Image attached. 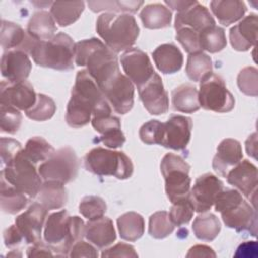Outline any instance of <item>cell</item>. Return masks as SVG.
Instances as JSON below:
<instances>
[{"label": "cell", "mask_w": 258, "mask_h": 258, "mask_svg": "<svg viewBox=\"0 0 258 258\" xmlns=\"http://www.w3.org/2000/svg\"><path fill=\"white\" fill-rule=\"evenodd\" d=\"M84 161L88 171L100 176H115L118 179H127L133 173L132 161L122 151L96 147L86 154Z\"/></svg>", "instance_id": "7"}, {"label": "cell", "mask_w": 258, "mask_h": 258, "mask_svg": "<svg viewBox=\"0 0 258 258\" xmlns=\"http://www.w3.org/2000/svg\"><path fill=\"white\" fill-rule=\"evenodd\" d=\"M257 242L256 241H247L245 243H242L235 253L236 257H251L256 256L257 254Z\"/></svg>", "instance_id": "55"}, {"label": "cell", "mask_w": 258, "mask_h": 258, "mask_svg": "<svg viewBox=\"0 0 258 258\" xmlns=\"http://www.w3.org/2000/svg\"><path fill=\"white\" fill-rule=\"evenodd\" d=\"M197 1L194 0V1H186V0H177V1H171V0H166L164 1V3L166 5H168L169 7H171L172 9L174 10H177L178 12L190 7L191 5H194Z\"/></svg>", "instance_id": "57"}, {"label": "cell", "mask_w": 258, "mask_h": 258, "mask_svg": "<svg viewBox=\"0 0 258 258\" xmlns=\"http://www.w3.org/2000/svg\"><path fill=\"white\" fill-rule=\"evenodd\" d=\"M163 123L158 120H150L139 129V137L145 144H160Z\"/></svg>", "instance_id": "46"}, {"label": "cell", "mask_w": 258, "mask_h": 258, "mask_svg": "<svg viewBox=\"0 0 258 258\" xmlns=\"http://www.w3.org/2000/svg\"><path fill=\"white\" fill-rule=\"evenodd\" d=\"M140 19L144 27L149 29H159L168 27L171 22V11L160 3L148 4L142 8Z\"/></svg>", "instance_id": "31"}, {"label": "cell", "mask_w": 258, "mask_h": 258, "mask_svg": "<svg viewBox=\"0 0 258 258\" xmlns=\"http://www.w3.org/2000/svg\"><path fill=\"white\" fill-rule=\"evenodd\" d=\"M215 210L221 213L228 228L237 232L248 231L253 236L257 232L256 209L247 203L237 189H222L215 199Z\"/></svg>", "instance_id": "3"}, {"label": "cell", "mask_w": 258, "mask_h": 258, "mask_svg": "<svg viewBox=\"0 0 258 258\" xmlns=\"http://www.w3.org/2000/svg\"><path fill=\"white\" fill-rule=\"evenodd\" d=\"M75 62L86 67L90 76L96 80L105 72L118 64L117 55L98 38L84 39L75 44Z\"/></svg>", "instance_id": "6"}, {"label": "cell", "mask_w": 258, "mask_h": 258, "mask_svg": "<svg viewBox=\"0 0 258 258\" xmlns=\"http://www.w3.org/2000/svg\"><path fill=\"white\" fill-rule=\"evenodd\" d=\"M176 39L188 53L202 51L199 42V32L189 27H182L176 30Z\"/></svg>", "instance_id": "47"}, {"label": "cell", "mask_w": 258, "mask_h": 258, "mask_svg": "<svg viewBox=\"0 0 258 258\" xmlns=\"http://www.w3.org/2000/svg\"><path fill=\"white\" fill-rule=\"evenodd\" d=\"M152 57L157 69L163 74H174L181 69L183 63L182 53L173 43L159 45L152 52Z\"/></svg>", "instance_id": "26"}, {"label": "cell", "mask_w": 258, "mask_h": 258, "mask_svg": "<svg viewBox=\"0 0 258 258\" xmlns=\"http://www.w3.org/2000/svg\"><path fill=\"white\" fill-rule=\"evenodd\" d=\"M37 201L48 211L57 210L67 204L68 191L62 182L45 180L39 189Z\"/></svg>", "instance_id": "28"}, {"label": "cell", "mask_w": 258, "mask_h": 258, "mask_svg": "<svg viewBox=\"0 0 258 258\" xmlns=\"http://www.w3.org/2000/svg\"><path fill=\"white\" fill-rule=\"evenodd\" d=\"M79 211L89 221H93L104 216L107 211V205L98 196H87L81 201Z\"/></svg>", "instance_id": "42"}, {"label": "cell", "mask_w": 258, "mask_h": 258, "mask_svg": "<svg viewBox=\"0 0 258 258\" xmlns=\"http://www.w3.org/2000/svg\"><path fill=\"white\" fill-rule=\"evenodd\" d=\"M37 169L44 181L56 180L64 184L77 177L79 159L75 151L70 146H66L54 151L48 159L39 164Z\"/></svg>", "instance_id": "10"}, {"label": "cell", "mask_w": 258, "mask_h": 258, "mask_svg": "<svg viewBox=\"0 0 258 258\" xmlns=\"http://www.w3.org/2000/svg\"><path fill=\"white\" fill-rule=\"evenodd\" d=\"M243 152L240 142L233 138H226L220 142L213 159V168L220 175L225 176L228 171L242 160Z\"/></svg>", "instance_id": "22"}, {"label": "cell", "mask_w": 258, "mask_h": 258, "mask_svg": "<svg viewBox=\"0 0 258 258\" xmlns=\"http://www.w3.org/2000/svg\"><path fill=\"white\" fill-rule=\"evenodd\" d=\"M185 73L194 82H202L213 74L211 57L203 51L189 53L186 61Z\"/></svg>", "instance_id": "35"}, {"label": "cell", "mask_w": 258, "mask_h": 258, "mask_svg": "<svg viewBox=\"0 0 258 258\" xmlns=\"http://www.w3.org/2000/svg\"><path fill=\"white\" fill-rule=\"evenodd\" d=\"M10 256H14V257H15V256H16V257L18 256V257H21V253H20V252H19V253H16V252L8 253V254H7V257H10Z\"/></svg>", "instance_id": "59"}, {"label": "cell", "mask_w": 258, "mask_h": 258, "mask_svg": "<svg viewBox=\"0 0 258 258\" xmlns=\"http://www.w3.org/2000/svg\"><path fill=\"white\" fill-rule=\"evenodd\" d=\"M117 226L121 239L125 241L134 242L144 233V219L135 212L121 215L117 220Z\"/></svg>", "instance_id": "34"}, {"label": "cell", "mask_w": 258, "mask_h": 258, "mask_svg": "<svg viewBox=\"0 0 258 258\" xmlns=\"http://www.w3.org/2000/svg\"><path fill=\"white\" fill-rule=\"evenodd\" d=\"M75 44L70 35L59 32L48 40H35L28 54L39 67L69 71L74 69Z\"/></svg>", "instance_id": "5"}, {"label": "cell", "mask_w": 258, "mask_h": 258, "mask_svg": "<svg viewBox=\"0 0 258 258\" xmlns=\"http://www.w3.org/2000/svg\"><path fill=\"white\" fill-rule=\"evenodd\" d=\"M120 60L126 76L137 88L147 83L155 74L148 55L139 48L125 50Z\"/></svg>", "instance_id": "15"}, {"label": "cell", "mask_w": 258, "mask_h": 258, "mask_svg": "<svg viewBox=\"0 0 258 258\" xmlns=\"http://www.w3.org/2000/svg\"><path fill=\"white\" fill-rule=\"evenodd\" d=\"M199 42L201 49L211 53L223 50L227 45L225 31L217 25L209 26L199 32Z\"/></svg>", "instance_id": "37"}, {"label": "cell", "mask_w": 258, "mask_h": 258, "mask_svg": "<svg viewBox=\"0 0 258 258\" xmlns=\"http://www.w3.org/2000/svg\"><path fill=\"white\" fill-rule=\"evenodd\" d=\"M238 87L242 93L256 97L258 94V71L254 67L244 68L238 75Z\"/></svg>", "instance_id": "45"}, {"label": "cell", "mask_w": 258, "mask_h": 258, "mask_svg": "<svg viewBox=\"0 0 258 258\" xmlns=\"http://www.w3.org/2000/svg\"><path fill=\"white\" fill-rule=\"evenodd\" d=\"M27 257H38V256H54L51 248L42 241H39L35 244H32L26 253Z\"/></svg>", "instance_id": "54"}, {"label": "cell", "mask_w": 258, "mask_h": 258, "mask_svg": "<svg viewBox=\"0 0 258 258\" xmlns=\"http://www.w3.org/2000/svg\"><path fill=\"white\" fill-rule=\"evenodd\" d=\"M143 4V1H88V5L94 12L111 11L134 13Z\"/></svg>", "instance_id": "41"}, {"label": "cell", "mask_w": 258, "mask_h": 258, "mask_svg": "<svg viewBox=\"0 0 258 258\" xmlns=\"http://www.w3.org/2000/svg\"><path fill=\"white\" fill-rule=\"evenodd\" d=\"M258 17L252 13L230 29V42L235 50L247 51L256 44Z\"/></svg>", "instance_id": "21"}, {"label": "cell", "mask_w": 258, "mask_h": 258, "mask_svg": "<svg viewBox=\"0 0 258 258\" xmlns=\"http://www.w3.org/2000/svg\"><path fill=\"white\" fill-rule=\"evenodd\" d=\"M56 111V105L54 101L43 94H38L36 102L28 111L25 112L26 116L34 121H46L50 119Z\"/></svg>", "instance_id": "39"}, {"label": "cell", "mask_w": 258, "mask_h": 258, "mask_svg": "<svg viewBox=\"0 0 258 258\" xmlns=\"http://www.w3.org/2000/svg\"><path fill=\"white\" fill-rule=\"evenodd\" d=\"M112 107L87 70L79 71L68 103L66 121L73 128L86 126L94 116L111 114Z\"/></svg>", "instance_id": "1"}, {"label": "cell", "mask_w": 258, "mask_h": 258, "mask_svg": "<svg viewBox=\"0 0 258 258\" xmlns=\"http://www.w3.org/2000/svg\"><path fill=\"white\" fill-rule=\"evenodd\" d=\"M186 257H216V253L209 246L196 245L189 249Z\"/></svg>", "instance_id": "56"}, {"label": "cell", "mask_w": 258, "mask_h": 258, "mask_svg": "<svg viewBox=\"0 0 258 258\" xmlns=\"http://www.w3.org/2000/svg\"><path fill=\"white\" fill-rule=\"evenodd\" d=\"M226 177L227 181L249 199L253 207L256 208L255 198L258 184L257 167L249 160L244 159L233 166L226 174Z\"/></svg>", "instance_id": "18"}, {"label": "cell", "mask_w": 258, "mask_h": 258, "mask_svg": "<svg viewBox=\"0 0 258 258\" xmlns=\"http://www.w3.org/2000/svg\"><path fill=\"white\" fill-rule=\"evenodd\" d=\"M31 71L28 54L22 50L4 51L1 57V74L9 82L25 81Z\"/></svg>", "instance_id": "20"}, {"label": "cell", "mask_w": 258, "mask_h": 258, "mask_svg": "<svg viewBox=\"0 0 258 258\" xmlns=\"http://www.w3.org/2000/svg\"><path fill=\"white\" fill-rule=\"evenodd\" d=\"M1 177L28 198H36L42 185V178L36 165L23 154L22 149L5 165L1 171Z\"/></svg>", "instance_id": "8"}, {"label": "cell", "mask_w": 258, "mask_h": 258, "mask_svg": "<svg viewBox=\"0 0 258 258\" xmlns=\"http://www.w3.org/2000/svg\"><path fill=\"white\" fill-rule=\"evenodd\" d=\"M257 133L254 132L251 136H249V138L246 141V149L249 155L253 156L254 158H256V153H257Z\"/></svg>", "instance_id": "58"}, {"label": "cell", "mask_w": 258, "mask_h": 258, "mask_svg": "<svg viewBox=\"0 0 258 258\" xmlns=\"http://www.w3.org/2000/svg\"><path fill=\"white\" fill-rule=\"evenodd\" d=\"M54 151V148L40 136L31 137L27 140L25 147L22 148L23 154L35 165L48 159Z\"/></svg>", "instance_id": "38"}, {"label": "cell", "mask_w": 258, "mask_h": 258, "mask_svg": "<svg viewBox=\"0 0 258 258\" xmlns=\"http://www.w3.org/2000/svg\"><path fill=\"white\" fill-rule=\"evenodd\" d=\"M85 8L83 1H55L50 7V14L60 26H68L79 19Z\"/></svg>", "instance_id": "33"}, {"label": "cell", "mask_w": 258, "mask_h": 258, "mask_svg": "<svg viewBox=\"0 0 258 258\" xmlns=\"http://www.w3.org/2000/svg\"><path fill=\"white\" fill-rule=\"evenodd\" d=\"M4 238V244L7 248H15L19 246L22 241H24L21 233L19 232L16 225H11L9 228H7L3 233Z\"/></svg>", "instance_id": "53"}, {"label": "cell", "mask_w": 258, "mask_h": 258, "mask_svg": "<svg viewBox=\"0 0 258 258\" xmlns=\"http://www.w3.org/2000/svg\"><path fill=\"white\" fill-rule=\"evenodd\" d=\"M96 29L105 44L115 53L131 48L139 35L136 20L129 13H103L97 19Z\"/></svg>", "instance_id": "4"}, {"label": "cell", "mask_w": 258, "mask_h": 258, "mask_svg": "<svg viewBox=\"0 0 258 258\" xmlns=\"http://www.w3.org/2000/svg\"><path fill=\"white\" fill-rule=\"evenodd\" d=\"M171 102L174 110L182 113H194L201 106L199 91L190 84H182L171 92Z\"/></svg>", "instance_id": "30"}, {"label": "cell", "mask_w": 258, "mask_h": 258, "mask_svg": "<svg viewBox=\"0 0 258 258\" xmlns=\"http://www.w3.org/2000/svg\"><path fill=\"white\" fill-rule=\"evenodd\" d=\"M174 227L168 213L159 211L150 216L148 233L155 239H163L173 232Z\"/></svg>", "instance_id": "40"}, {"label": "cell", "mask_w": 258, "mask_h": 258, "mask_svg": "<svg viewBox=\"0 0 258 258\" xmlns=\"http://www.w3.org/2000/svg\"><path fill=\"white\" fill-rule=\"evenodd\" d=\"M210 6L219 22L225 26L240 20L247 10L245 3L240 0H214Z\"/></svg>", "instance_id": "29"}, {"label": "cell", "mask_w": 258, "mask_h": 258, "mask_svg": "<svg viewBox=\"0 0 258 258\" xmlns=\"http://www.w3.org/2000/svg\"><path fill=\"white\" fill-rule=\"evenodd\" d=\"M224 188L223 182L212 173H205L199 176L189 191V199L195 211L205 213L213 206L216 197Z\"/></svg>", "instance_id": "16"}, {"label": "cell", "mask_w": 258, "mask_h": 258, "mask_svg": "<svg viewBox=\"0 0 258 258\" xmlns=\"http://www.w3.org/2000/svg\"><path fill=\"white\" fill-rule=\"evenodd\" d=\"M99 88L116 113L124 115L132 109L134 84L121 71Z\"/></svg>", "instance_id": "12"}, {"label": "cell", "mask_w": 258, "mask_h": 258, "mask_svg": "<svg viewBox=\"0 0 258 258\" xmlns=\"http://www.w3.org/2000/svg\"><path fill=\"white\" fill-rule=\"evenodd\" d=\"M0 40L1 47L4 51L18 49L27 54L35 41L21 26L6 20H2L1 22Z\"/></svg>", "instance_id": "24"}, {"label": "cell", "mask_w": 258, "mask_h": 258, "mask_svg": "<svg viewBox=\"0 0 258 258\" xmlns=\"http://www.w3.org/2000/svg\"><path fill=\"white\" fill-rule=\"evenodd\" d=\"M85 226L83 219L70 216L66 210L51 213L44 224V242L54 252V256H69L72 247L85 237Z\"/></svg>", "instance_id": "2"}, {"label": "cell", "mask_w": 258, "mask_h": 258, "mask_svg": "<svg viewBox=\"0 0 258 258\" xmlns=\"http://www.w3.org/2000/svg\"><path fill=\"white\" fill-rule=\"evenodd\" d=\"M190 166L179 155L167 153L160 163V171L165 180V192L171 203L189 197L191 179Z\"/></svg>", "instance_id": "9"}, {"label": "cell", "mask_w": 258, "mask_h": 258, "mask_svg": "<svg viewBox=\"0 0 258 258\" xmlns=\"http://www.w3.org/2000/svg\"><path fill=\"white\" fill-rule=\"evenodd\" d=\"M195 208L189 197L172 203L170 211L168 213L169 218L174 226H182L187 224L194 216Z\"/></svg>", "instance_id": "43"}, {"label": "cell", "mask_w": 258, "mask_h": 258, "mask_svg": "<svg viewBox=\"0 0 258 258\" xmlns=\"http://www.w3.org/2000/svg\"><path fill=\"white\" fill-rule=\"evenodd\" d=\"M91 123H92V126L94 127V129L101 134H104V133L114 130V129L121 128L120 120L117 117L113 116L112 113L94 116V117H92Z\"/></svg>", "instance_id": "48"}, {"label": "cell", "mask_w": 258, "mask_h": 258, "mask_svg": "<svg viewBox=\"0 0 258 258\" xmlns=\"http://www.w3.org/2000/svg\"><path fill=\"white\" fill-rule=\"evenodd\" d=\"M199 103L205 110L227 113L233 110L235 99L227 89L224 80L219 75L212 74L200 84Z\"/></svg>", "instance_id": "11"}, {"label": "cell", "mask_w": 258, "mask_h": 258, "mask_svg": "<svg viewBox=\"0 0 258 258\" xmlns=\"http://www.w3.org/2000/svg\"><path fill=\"white\" fill-rule=\"evenodd\" d=\"M191 128L192 121L189 117L172 115L163 123L160 145L174 150L184 149L190 140Z\"/></svg>", "instance_id": "17"}, {"label": "cell", "mask_w": 258, "mask_h": 258, "mask_svg": "<svg viewBox=\"0 0 258 258\" xmlns=\"http://www.w3.org/2000/svg\"><path fill=\"white\" fill-rule=\"evenodd\" d=\"M47 209L35 202L28 209L16 217L15 225L26 244H35L41 241V231L47 218Z\"/></svg>", "instance_id": "13"}, {"label": "cell", "mask_w": 258, "mask_h": 258, "mask_svg": "<svg viewBox=\"0 0 258 258\" xmlns=\"http://www.w3.org/2000/svg\"><path fill=\"white\" fill-rule=\"evenodd\" d=\"M85 238L96 247L102 249L111 245L116 240V232L111 219L101 217L89 221L85 226Z\"/></svg>", "instance_id": "25"}, {"label": "cell", "mask_w": 258, "mask_h": 258, "mask_svg": "<svg viewBox=\"0 0 258 258\" xmlns=\"http://www.w3.org/2000/svg\"><path fill=\"white\" fill-rule=\"evenodd\" d=\"M137 90L139 98L149 114L161 115L167 112L168 96L158 74L155 73L147 83L137 88Z\"/></svg>", "instance_id": "19"}, {"label": "cell", "mask_w": 258, "mask_h": 258, "mask_svg": "<svg viewBox=\"0 0 258 258\" xmlns=\"http://www.w3.org/2000/svg\"><path fill=\"white\" fill-rule=\"evenodd\" d=\"M192 231L198 239L211 242L219 235L221 223L214 214H203L195 219Z\"/></svg>", "instance_id": "36"}, {"label": "cell", "mask_w": 258, "mask_h": 258, "mask_svg": "<svg viewBox=\"0 0 258 258\" xmlns=\"http://www.w3.org/2000/svg\"><path fill=\"white\" fill-rule=\"evenodd\" d=\"M70 257H91L97 258L99 256L97 249L90 243L84 242L82 240L78 241L71 249L69 253Z\"/></svg>", "instance_id": "52"}, {"label": "cell", "mask_w": 258, "mask_h": 258, "mask_svg": "<svg viewBox=\"0 0 258 258\" xmlns=\"http://www.w3.org/2000/svg\"><path fill=\"white\" fill-rule=\"evenodd\" d=\"M28 203L26 195L13 185L9 184L3 177H1V191L0 204L1 210L10 215H14L23 210Z\"/></svg>", "instance_id": "32"}, {"label": "cell", "mask_w": 258, "mask_h": 258, "mask_svg": "<svg viewBox=\"0 0 258 258\" xmlns=\"http://www.w3.org/2000/svg\"><path fill=\"white\" fill-rule=\"evenodd\" d=\"M1 160L4 165L8 164L22 149L20 142L12 138L2 137L0 140Z\"/></svg>", "instance_id": "49"}, {"label": "cell", "mask_w": 258, "mask_h": 258, "mask_svg": "<svg viewBox=\"0 0 258 258\" xmlns=\"http://www.w3.org/2000/svg\"><path fill=\"white\" fill-rule=\"evenodd\" d=\"M125 136L120 129H114L108 131L104 134H101L99 137V141H101L105 146L109 148H118L121 147L125 142Z\"/></svg>", "instance_id": "51"}, {"label": "cell", "mask_w": 258, "mask_h": 258, "mask_svg": "<svg viewBox=\"0 0 258 258\" xmlns=\"http://www.w3.org/2000/svg\"><path fill=\"white\" fill-rule=\"evenodd\" d=\"M57 30L55 20L52 15L45 10L36 11L30 17L27 23V33L37 41L48 40L52 38Z\"/></svg>", "instance_id": "27"}, {"label": "cell", "mask_w": 258, "mask_h": 258, "mask_svg": "<svg viewBox=\"0 0 258 258\" xmlns=\"http://www.w3.org/2000/svg\"><path fill=\"white\" fill-rule=\"evenodd\" d=\"M216 25V22L208 8L198 1L190 7L177 12L174 20L175 29L189 27L197 32H200L206 27Z\"/></svg>", "instance_id": "23"}, {"label": "cell", "mask_w": 258, "mask_h": 258, "mask_svg": "<svg viewBox=\"0 0 258 258\" xmlns=\"http://www.w3.org/2000/svg\"><path fill=\"white\" fill-rule=\"evenodd\" d=\"M22 121V115L18 109L1 105L0 109V127L1 132L8 134H14L20 128Z\"/></svg>", "instance_id": "44"}, {"label": "cell", "mask_w": 258, "mask_h": 258, "mask_svg": "<svg viewBox=\"0 0 258 258\" xmlns=\"http://www.w3.org/2000/svg\"><path fill=\"white\" fill-rule=\"evenodd\" d=\"M102 257H138L133 246L125 243H118L115 246L103 251Z\"/></svg>", "instance_id": "50"}, {"label": "cell", "mask_w": 258, "mask_h": 258, "mask_svg": "<svg viewBox=\"0 0 258 258\" xmlns=\"http://www.w3.org/2000/svg\"><path fill=\"white\" fill-rule=\"evenodd\" d=\"M32 85L25 81H2L0 85V104L14 107L18 110L28 111L36 102Z\"/></svg>", "instance_id": "14"}]
</instances>
